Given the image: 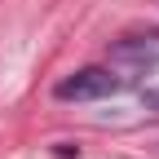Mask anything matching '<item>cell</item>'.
Listing matches in <instances>:
<instances>
[{
    "label": "cell",
    "instance_id": "1",
    "mask_svg": "<svg viewBox=\"0 0 159 159\" xmlns=\"http://www.w3.org/2000/svg\"><path fill=\"white\" fill-rule=\"evenodd\" d=\"M119 89H124V75H115L111 66H80L57 80L53 97L57 102H97V97H115Z\"/></svg>",
    "mask_w": 159,
    "mask_h": 159
},
{
    "label": "cell",
    "instance_id": "2",
    "mask_svg": "<svg viewBox=\"0 0 159 159\" xmlns=\"http://www.w3.org/2000/svg\"><path fill=\"white\" fill-rule=\"evenodd\" d=\"M111 62L128 66V71H150V66H159V31L124 35V40L111 49Z\"/></svg>",
    "mask_w": 159,
    "mask_h": 159
},
{
    "label": "cell",
    "instance_id": "3",
    "mask_svg": "<svg viewBox=\"0 0 159 159\" xmlns=\"http://www.w3.org/2000/svg\"><path fill=\"white\" fill-rule=\"evenodd\" d=\"M146 106H150V111H159V89H146Z\"/></svg>",
    "mask_w": 159,
    "mask_h": 159
}]
</instances>
